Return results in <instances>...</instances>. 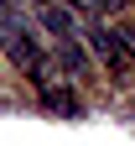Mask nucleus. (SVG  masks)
Instances as JSON below:
<instances>
[{
  "instance_id": "2",
  "label": "nucleus",
  "mask_w": 135,
  "mask_h": 146,
  "mask_svg": "<svg viewBox=\"0 0 135 146\" xmlns=\"http://www.w3.org/2000/svg\"><path fill=\"white\" fill-rule=\"evenodd\" d=\"M83 36H88V47L99 52V58H104L114 73H120V78H135V52L120 42V31H109V26H88Z\"/></svg>"
},
{
  "instance_id": "4",
  "label": "nucleus",
  "mask_w": 135,
  "mask_h": 146,
  "mask_svg": "<svg viewBox=\"0 0 135 146\" xmlns=\"http://www.w3.org/2000/svg\"><path fill=\"white\" fill-rule=\"evenodd\" d=\"M73 11H83V16H120L125 11V0H68Z\"/></svg>"
},
{
  "instance_id": "6",
  "label": "nucleus",
  "mask_w": 135,
  "mask_h": 146,
  "mask_svg": "<svg viewBox=\"0 0 135 146\" xmlns=\"http://www.w3.org/2000/svg\"><path fill=\"white\" fill-rule=\"evenodd\" d=\"M36 5H42V0H36Z\"/></svg>"
},
{
  "instance_id": "3",
  "label": "nucleus",
  "mask_w": 135,
  "mask_h": 146,
  "mask_svg": "<svg viewBox=\"0 0 135 146\" xmlns=\"http://www.w3.org/2000/svg\"><path fill=\"white\" fill-rule=\"evenodd\" d=\"M36 21H42L57 42H78V21H73V11L63 0H42V5H36Z\"/></svg>"
},
{
  "instance_id": "5",
  "label": "nucleus",
  "mask_w": 135,
  "mask_h": 146,
  "mask_svg": "<svg viewBox=\"0 0 135 146\" xmlns=\"http://www.w3.org/2000/svg\"><path fill=\"white\" fill-rule=\"evenodd\" d=\"M120 42H125V47L135 52V26H125V31H120Z\"/></svg>"
},
{
  "instance_id": "1",
  "label": "nucleus",
  "mask_w": 135,
  "mask_h": 146,
  "mask_svg": "<svg viewBox=\"0 0 135 146\" xmlns=\"http://www.w3.org/2000/svg\"><path fill=\"white\" fill-rule=\"evenodd\" d=\"M0 47H5V58H11L16 68H26V73L42 63V42H36L26 11L16 5V0H0Z\"/></svg>"
}]
</instances>
